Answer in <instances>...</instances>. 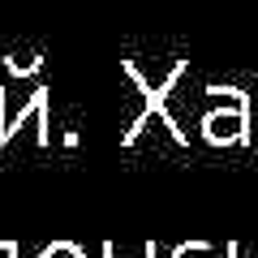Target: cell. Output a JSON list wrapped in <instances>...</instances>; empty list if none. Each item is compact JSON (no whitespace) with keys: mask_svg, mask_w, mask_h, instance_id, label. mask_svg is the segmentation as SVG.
Here are the masks:
<instances>
[{"mask_svg":"<svg viewBox=\"0 0 258 258\" xmlns=\"http://www.w3.org/2000/svg\"><path fill=\"white\" fill-rule=\"evenodd\" d=\"M47 108H52V91H47V86H30L26 95H18V103H13V91L0 86V142H9L13 129H18L26 116L52 120V116H47Z\"/></svg>","mask_w":258,"mask_h":258,"instance_id":"cell-1","label":"cell"},{"mask_svg":"<svg viewBox=\"0 0 258 258\" xmlns=\"http://www.w3.org/2000/svg\"><path fill=\"white\" fill-rule=\"evenodd\" d=\"M232 103H228V108H215V112H207V120H203V129H207V138H211V142H241V138H245V108H249V103H245V95H241L237 91V86H232Z\"/></svg>","mask_w":258,"mask_h":258,"instance_id":"cell-2","label":"cell"},{"mask_svg":"<svg viewBox=\"0 0 258 258\" xmlns=\"http://www.w3.org/2000/svg\"><path fill=\"white\" fill-rule=\"evenodd\" d=\"M35 69H39V56H22V60H18V56H9V74H35Z\"/></svg>","mask_w":258,"mask_h":258,"instance_id":"cell-3","label":"cell"}]
</instances>
